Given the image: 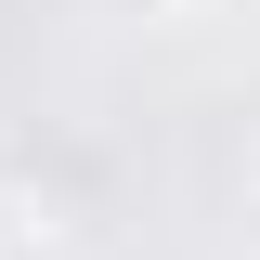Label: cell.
I'll return each mask as SVG.
<instances>
[{"mask_svg":"<svg viewBox=\"0 0 260 260\" xmlns=\"http://www.w3.org/2000/svg\"><path fill=\"white\" fill-rule=\"evenodd\" d=\"M0 260H26V247H0ZM39 260H52V247H39Z\"/></svg>","mask_w":260,"mask_h":260,"instance_id":"cell-1","label":"cell"}]
</instances>
